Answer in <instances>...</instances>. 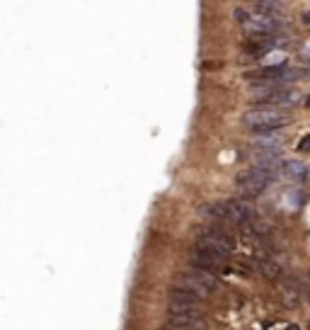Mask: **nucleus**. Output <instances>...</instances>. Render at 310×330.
I'll use <instances>...</instances> for the list:
<instances>
[{
    "label": "nucleus",
    "instance_id": "f257e3e1",
    "mask_svg": "<svg viewBox=\"0 0 310 330\" xmlns=\"http://www.w3.org/2000/svg\"><path fill=\"white\" fill-rule=\"evenodd\" d=\"M250 102L257 105H272V107H293L298 95L291 90L289 85H279V82H257L250 88Z\"/></svg>",
    "mask_w": 310,
    "mask_h": 330
},
{
    "label": "nucleus",
    "instance_id": "f03ea898",
    "mask_svg": "<svg viewBox=\"0 0 310 330\" xmlns=\"http://www.w3.org/2000/svg\"><path fill=\"white\" fill-rule=\"evenodd\" d=\"M289 112H283L281 107H272V105H259L252 107L242 114V127L252 129V131H269V129H279L283 124H289Z\"/></svg>",
    "mask_w": 310,
    "mask_h": 330
},
{
    "label": "nucleus",
    "instance_id": "7ed1b4c3",
    "mask_svg": "<svg viewBox=\"0 0 310 330\" xmlns=\"http://www.w3.org/2000/svg\"><path fill=\"white\" fill-rule=\"evenodd\" d=\"M274 182V170H267V168H259V165H250L247 170L237 175V192L242 194V197H257V194H262Z\"/></svg>",
    "mask_w": 310,
    "mask_h": 330
},
{
    "label": "nucleus",
    "instance_id": "20e7f679",
    "mask_svg": "<svg viewBox=\"0 0 310 330\" xmlns=\"http://www.w3.org/2000/svg\"><path fill=\"white\" fill-rule=\"evenodd\" d=\"M196 245L220 253V255H230L235 250V238L223 226H206L196 231Z\"/></svg>",
    "mask_w": 310,
    "mask_h": 330
},
{
    "label": "nucleus",
    "instance_id": "39448f33",
    "mask_svg": "<svg viewBox=\"0 0 310 330\" xmlns=\"http://www.w3.org/2000/svg\"><path fill=\"white\" fill-rule=\"evenodd\" d=\"M174 286L189 289V292L199 294L201 299H204V296H209L211 292H216V289H218V277L213 275V272H206V270L194 267V270L182 272V275L177 277V279H174Z\"/></svg>",
    "mask_w": 310,
    "mask_h": 330
},
{
    "label": "nucleus",
    "instance_id": "423d86ee",
    "mask_svg": "<svg viewBox=\"0 0 310 330\" xmlns=\"http://www.w3.org/2000/svg\"><path fill=\"white\" fill-rule=\"evenodd\" d=\"M167 313H201V296L182 286H172L167 299Z\"/></svg>",
    "mask_w": 310,
    "mask_h": 330
},
{
    "label": "nucleus",
    "instance_id": "0eeeda50",
    "mask_svg": "<svg viewBox=\"0 0 310 330\" xmlns=\"http://www.w3.org/2000/svg\"><path fill=\"white\" fill-rule=\"evenodd\" d=\"M247 37H274L279 29H281V19L274 17V15H264V12H259V15H252L247 25H242Z\"/></svg>",
    "mask_w": 310,
    "mask_h": 330
},
{
    "label": "nucleus",
    "instance_id": "6e6552de",
    "mask_svg": "<svg viewBox=\"0 0 310 330\" xmlns=\"http://www.w3.org/2000/svg\"><path fill=\"white\" fill-rule=\"evenodd\" d=\"M226 257L228 255H220V253H213V250H206V248H194L189 253V262L192 267H199V270H206V272H220L226 267Z\"/></svg>",
    "mask_w": 310,
    "mask_h": 330
},
{
    "label": "nucleus",
    "instance_id": "1a4fd4ad",
    "mask_svg": "<svg viewBox=\"0 0 310 330\" xmlns=\"http://www.w3.org/2000/svg\"><path fill=\"white\" fill-rule=\"evenodd\" d=\"M286 71L289 66L286 64H272V66H259V68H252L245 73V80H250L252 85L257 82H279V85H286L283 78H286Z\"/></svg>",
    "mask_w": 310,
    "mask_h": 330
},
{
    "label": "nucleus",
    "instance_id": "9d476101",
    "mask_svg": "<svg viewBox=\"0 0 310 330\" xmlns=\"http://www.w3.org/2000/svg\"><path fill=\"white\" fill-rule=\"evenodd\" d=\"M223 207H226V214H228L230 223H235V226H242V223H247V221H252L259 216L257 209L247 202V199H226Z\"/></svg>",
    "mask_w": 310,
    "mask_h": 330
},
{
    "label": "nucleus",
    "instance_id": "9b49d317",
    "mask_svg": "<svg viewBox=\"0 0 310 330\" xmlns=\"http://www.w3.org/2000/svg\"><path fill=\"white\" fill-rule=\"evenodd\" d=\"M279 46H286V42H279V39L274 37H250L242 44V54L247 56V58H262V56H267L269 51H274V49H279Z\"/></svg>",
    "mask_w": 310,
    "mask_h": 330
},
{
    "label": "nucleus",
    "instance_id": "f8f14e48",
    "mask_svg": "<svg viewBox=\"0 0 310 330\" xmlns=\"http://www.w3.org/2000/svg\"><path fill=\"white\" fill-rule=\"evenodd\" d=\"M303 296H305V284H301L296 277H283L281 279V301H283V306L293 308V306H298V303H301Z\"/></svg>",
    "mask_w": 310,
    "mask_h": 330
},
{
    "label": "nucleus",
    "instance_id": "ddd939ff",
    "mask_svg": "<svg viewBox=\"0 0 310 330\" xmlns=\"http://www.w3.org/2000/svg\"><path fill=\"white\" fill-rule=\"evenodd\" d=\"M199 216L204 221H209L211 226H226V223H230L228 214H226V207H223V202H211V204H204V207H199Z\"/></svg>",
    "mask_w": 310,
    "mask_h": 330
},
{
    "label": "nucleus",
    "instance_id": "4468645a",
    "mask_svg": "<svg viewBox=\"0 0 310 330\" xmlns=\"http://www.w3.org/2000/svg\"><path fill=\"white\" fill-rule=\"evenodd\" d=\"M247 267L255 270L257 275H262L264 279H276V277L281 275L279 262H274V260H269V257H264V255H257V257H252V260H247Z\"/></svg>",
    "mask_w": 310,
    "mask_h": 330
},
{
    "label": "nucleus",
    "instance_id": "2eb2a0df",
    "mask_svg": "<svg viewBox=\"0 0 310 330\" xmlns=\"http://www.w3.org/2000/svg\"><path fill=\"white\" fill-rule=\"evenodd\" d=\"M283 138L276 134V129H269V131H255V138H252V151L257 148H279L281 151Z\"/></svg>",
    "mask_w": 310,
    "mask_h": 330
},
{
    "label": "nucleus",
    "instance_id": "dca6fc26",
    "mask_svg": "<svg viewBox=\"0 0 310 330\" xmlns=\"http://www.w3.org/2000/svg\"><path fill=\"white\" fill-rule=\"evenodd\" d=\"M281 173H283V177H289V180H305L308 165L301 163V160H283Z\"/></svg>",
    "mask_w": 310,
    "mask_h": 330
},
{
    "label": "nucleus",
    "instance_id": "f3484780",
    "mask_svg": "<svg viewBox=\"0 0 310 330\" xmlns=\"http://www.w3.org/2000/svg\"><path fill=\"white\" fill-rule=\"evenodd\" d=\"M252 5L264 15H274V12H279L283 8V0H252Z\"/></svg>",
    "mask_w": 310,
    "mask_h": 330
},
{
    "label": "nucleus",
    "instance_id": "a211bd4d",
    "mask_svg": "<svg viewBox=\"0 0 310 330\" xmlns=\"http://www.w3.org/2000/svg\"><path fill=\"white\" fill-rule=\"evenodd\" d=\"M233 15H235V22L240 25V27H242V25H247V22H250V17H252V12H250V10H242V8H237Z\"/></svg>",
    "mask_w": 310,
    "mask_h": 330
},
{
    "label": "nucleus",
    "instance_id": "6ab92c4d",
    "mask_svg": "<svg viewBox=\"0 0 310 330\" xmlns=\"http://www.w3.org/2000/svg\"><path fill=\"white\" fill-rule=\"evenodd\" d=\"M298 151H301V153H310V134L298 141Z\"/></svg>",
    "mask_w": 310,
    "mask_h": 330
},
{
    "label": "nucleus",
    "instance_id": "aec40b11",
    "mask_svg": "<svg viewBox=\"0 0 310 330\" xmlns=\"http://www.w3.org/2000/svg\"><path fill=\"white\" fill-rule=\"evenodd\" d=\"M158 330H196V328H187V325H174V323H165L163 328Z\"/></svg>",
    "mask_w": 310,
    "mask_h": 330
},
{
    "label": "nucleus",
    "instance_id": "412c9836",
    "mask_svg": "<svg viewBox=\"0 0 310 330\" xmlns=\"http://www.w3.org/2000/svg\"><path fill=\"white\" fill-rule=\"evenodd\" d=\"M301 56H303V58H305V61L310 64V44H305V46L301 49Z\"/></svg>",
    "mask_w": 310,
    "mask_h": 330
},
{
    "label": "nucleus",
    "instance_id": "4be33fe9",
    "mask_svg": "<svg viewBox=\"0 0 310 330\" xmlns=\"http://www.w3.org/2000/svg\"><path fill=\"white\" fill-rule=\"evenodd\" d=\"M303 25H308V27H310V10H308V12H303Z\"/></svg>",
    "mask_w": 310,
    "mask_h": 330
},
{
    "label": "nucleus",
    "instance_id": "5701e85b",
    "mask_svg": "<svg viewBox=\"0 0 310 330\" xmlns=\"http://www.w3.org/2000/svg\"><path fill=\"white\" fill-rule=\"evenodd\" d=\"M305 107H310V95H308V100H305Z\"/></svg>",
    "mask_w": 310,
    "mask_h": 330
}]
</instances>
